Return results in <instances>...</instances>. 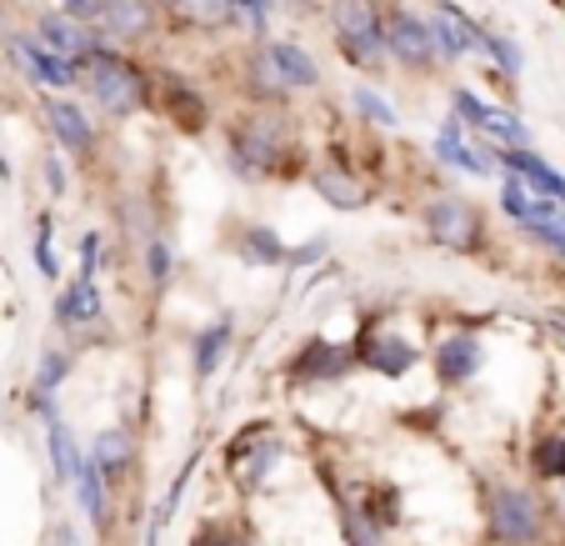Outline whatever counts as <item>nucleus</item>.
I'll use <instances>...</instances> for the list:
<instances>
[{
  "instance_id": "1",
  "label": "nucleus",
  "mask_w": 565,
  "mask_h": 546,
  "mask_svg": "<svg viewBox=\"0 0 565 546\" xmlns=\"http://www.w3.org/2000/svg\"><path fill=\"white\" fill-rule=\"evenodd\" d=\"M221 161L241 186H290L306 181L316 156L290 111L241 106L221 120Z\"/></svg>"
},
{
  "instance_id": "2",
  "label": "nucleus",
  "mask_w": 565,
  "mask_h": 546,
  "mask_svg": "<svg viewBox=\"0 0 565 546\" xmlns=\"http://www.w3.org/2000/svg\"><path fill=\"white\" fill-rule=\"evenodd\" d=\"M75 91L86 96V106L96 116L116 120H140L146 111H156V81H150V65L130 51H116V45H100L86 65H81V81Z\"/></svg>"
},
{
  "instance_id": "3",
  "label": "nucleus",
  "mask_w": 565,
  "mask_h": 546,
  "mask_svg": "<svg viewBox=\"0 0 565 546\" xmlns=\"http://www.w3.org/2000/svg\"><path fill=\"white\" fill-rule=\"evenodd\" d=\"M290 456H296V447H290L286 431L270 417H256V421H246V427H235V437L225 441V451H221V466H225L231 492L241 496V502H256L290 466Z\"/></svg>"
},
{
  "instance_id": "4",
  "label": "nucleus",
  "mask_w": 565,
  "mask_h": 546,
  "mask_svg": "<svg viewBox=\"0 0 565 546\" xmlns=\"http://www.w3.org/2000/svg\"><path fill=\"white\" fill-rule=\"evenodd\" d=\"M320 21L331 31V51L351 65L355 81L391 75V55H385V0H326Z\"/></svg>"
},
{
  "instance_id": "5",
  "label": "nucleus",
  "mask_w": 565,
  "mask_h": 546,
  "mask_svg": "<svg viewBox=\"0 0 565 546\" xmlns=\"http://www.w3.org/2000/svg\"><path fill=\"white\" fill-rule=\"evenodd\" d=\"M345 342H351V351H355V371H371V376H381V381H406V376L426 361V346L395 322L391 311H365Z\"/></svg>"
},
{
  "instance_id": "6",
  "label": "nucleus",
  "mask_w": 565,
  "mask_h": 546,
  "mask_svg": "<svg viewBox=\"0 0 565 546\" xmlns=\"http://www.w3.org/2000/svg\"><path fill=\"white\" fill-rule=\"evenodd\" d=\"M416 221L430 246L450 251V256H486L491 251V216L460 191H430L416 206Z\"/></svg>"
},
{
  "instance_id": "7",
  "label": "nucleus",
  "mask_w": 565,
  "mask_h": 546,
  "mask_svg": "<svg viewBox=\"0 0 565 546\" xmlns=\"http://www.w3.org/2000/svg\"><path fill=\"white\" fill-rule=\"evenodd\" d=\"M480 512L495 546H541L545 542V506L525 482L491 476L480 486Z\"/></svg>"
},
{
  "instance_id": "8",
  "label": "nucleus",
  "mask_w": 565,
  "mask_h": 546,
  "mask_svg": "<svg viewBox=\"0 0 565 546\" xmlns=\"http://www.w3.org/2000/svg\"><path fill=\"white\" fill-rule=\"evenodd\" d=\"M385 55H391V71L411 86H426L440 75V55L430 45V25L426 11L411 6V0H385Z\"/></svg>"
},
{
  "instance_id": "9",
  "label": "nucleus",
  "mask_w": 565,
  "mask_h": 546,
  "mask_svg": "<svg viewBox=\"0 0 565 546\" xmlns=\"http://www.w3.org/2000/svg\"><path fill=\"white\" fill-rule=\"evenodd\" d=\"M355 376V351L345 336L331 332H310L300 336L296 346L280 361V381L290 391H331V386H345Z\"/></svg>"
},
{
  "instance_id": "10",
  "label": "nucleus",
  "mask_w": 565,
  "mask_h": 546,
  "mask_svg": "<svg viewBox=\"0 0 565 546\" xmlns=\"http://www.w3.org/2000/svg\"><path fill=\"white\" fill-rule=\"evenodd\" d=\"M306 186L326 206H331V211H341V216H355V211H365V206L375 201V176L361 171V161H355L341 140H335V146H326V156H316V161H310Z\"/></svg>"
},
{
  "instance_id": "11",
  "label": "nucleus",
  "mask_w": 565,
  "mask_h": 546,
  "mask_svg": "<svg viewBox=\"0 0 565 546\" xmlns=\"http://www.w3.org/2000/svg\"><path fill=\"white\" fill-rule=\"evenodd\" d=\"M426 361H430V376H436V391H446V397H450V391L476 386V376L486 371L491 351H486L480 332H470V326H446V332L430 342Z\"/></svg>"
},
{
  "instance_id": "12",
  "label": "nucleus",
  "mask_w": 565,
  "mask_h": 546,
  "mask_svg": "<svg viewBox=\"0 0 565 546\" xmlns=\"http://www.w3.org/2000/svg\"><path fill=\"white\" fill-rule=\"evenodd\" d=\"M41 120H45V136H51V146L61 150L65 161H96L100 150V126L96 116H90L86 101L75 96H41Z\"/></svg>"
},
{
  "instance_id": "13",
  "label": "nucleus",
  "mask_w": 565,
  "mask_h": 546,
  "mask_svg": "<svg viewBox=\"0 0 565 546\" xmlns=\"http://www.w3.org/2000/svg\"><path fill=\"white\" fill-rule=\"evenodd\" d=\"M150 81H156V111L166 116V126H175L181 136H205V130L215 126L211 96L195 86L191 75H181V71H150Z\"/></svg>"
},
{
  "instance_id": "14",
  "label": "nucleus",
  "mask_w": 565,
  "mask_h": 546,
  "mask_svg": "<svg viewBox=\"0 0 565 546\" xmlns=\"http://www.w3.org/2000/svg\"><path fill=\"white\" fill-rule=\"evenodd\" d=\"M51 326L65 336H81L86 342L90 332H106V291H100V281H61L51 296Z\"/></svg>"
},
{
  "instance_id": "15",
  "label": "nucleus",
  "mask_w": 565,
  "mask_h": 546,
  "mask_svg": "<svg viewBox=\"0 0 565 546\" xmlns=\"http://www.w3.org/2000/svg\"><path fill=\"white\" fill-rule=\"evenodd\" d=\"M426 25H430V45H436V55H440V71L446 65H460V61H470L476 55V45H480V15H470L460 0H430L426 6Z\"/></svg>"
},
{
  "instance_id": "16",
  "label": "nucleus",
  "mask_w": 565,
  "mask_h": 546,
  "mask_svg": "<svg viewBox=\"0 0 565 546\" xmlns=\"http://www.w3.org/2000/svg\"><path fill=\"white\" fill-rule=\"evenodd\" d=\"M430 156H436V166H446L450 176H470V181H491V176H501L495 161H491V150L480 146V140L450 116L440 120V130L430 136Z\"/></svg>"
},
{
  "instance_id": "17",
  "label": "nucleus",
  "mask_w": 565,
  "mask_h": 546,
  "mask_svg": "<svg viewBox=\"0 0 565 546\" xmlns=\"http://www.w3.org/2000/svg\"><path fill=\"white\" fill-rule=\"evenodd\" d=\"M160 11L156 0H106V15H100V41L116 45V51L136 55L140 45H150L160 35Z\"/></svg>"
},
{
  "instance_id": "18",
  "label": "nucleus",
  "mask_w": 565,
  "mask_h": 546,
  "mask_svg": "<svg viewBox=\"0 0 565 546\" xmlns=\"http://www.w3.org/2000/svg\"><path fill=\"white\" fill-rule=\"evenodd\" d=\"M235 96L256 111H290L296 106V96L280 86V75L270 71L260 45H241V55H235Z\"/></svg>"
},
{
  "instance_id": "19",
  "label": "nucleus",
  "mask_w": 565,
  "mask_h": 546,
  "mask_svg": "<svg viewBox=\"0 0 565 546\" xmlns=\"http://www.w3.org/2000/svg\"><path fill=\"white\" fill-rule=\"evenodd\" d=\"M25 31H31L35 41L45 45V51H55L61 61H71L75 71H81V65H86L90 55L100 51V45H106V41H100V31H86V25L65 21L55 6H41V11L31 15V25H25Z\"/></svg>"
},
{
  "instance_id": "20",
  "label": "nucleus",
  "mask_w": 565,
  "mask_h": 546,
  "mask_svg": "<svg viewBox=\"0 0 565 546\" xmlns=\"http://www.w3.org/2000/svg\"><path fill=\"white\" fill-rule=\"evenodd\" d=\"M260 51H266L270 71L280 75V86H286L290 96H310V91L326 86V71H320L316 51H310L306 41H296V35H266Z\"/></svg>"
},
{
  "instance_id": "21",
  "label": "nucleus",
  "mask_w": 565,
  "mask_h": 546,
  "mask_svg": "<svg viewBox=\"0 0 565 546\" xmlns=\"http://www.w3.org/2000/svg\"><path fill=\"white\" fill-rule=\"evenodd\" d=\"M90 461H96V472H100V482L116 492V486H126L130 482V472H136V431L126 427V421H116V427H100L96 437H90Z\"/></svg>"
},
{
  "instance_id": "22",
  "label": "nucleus",
  "mask_w": 565,
  "mask_h": 546,
  "mask_svg": "<svg viewBox=\"0 0 565 546\" xmlns=\"http://www.w3.org/2000/svg\"><path fill=\"white\" fill-rule=\"evenodd\" d=\"M231 256L246 271H280L286 266V241L266 221H241L231 231Z\"/></svg>"
},
{
  "instance_id": "23",
  "label": "nucleus",
  "mask_w": 565,
  "mask_h": 546,
  "mask_svg": "<svg viewBox=\"0 0 565 546\" xmlns=\"http://www.w3.org/2000/svg\"><path fill=\"white\" fill-rule=\"evenodd\" d=\"M185 546H260V526L241 506L231 512H201L185 536Z\"/></svg>"
},
{
  "instance_id": "24",
  "label": "nucleus",
  "mask_w": 565,
  "mask_h": 546,
  "mask_svg": "<svg viewBox=\"0 0 565 546\" xmlns=\"http://www.w3.org/2000/svg\"><path fill=\"white\" fill-rule=\"evenodd\" d=\"M65 492L75 496V512L90 522V532L106 536V526H110V486L100 482L96 461H90L86 447H81V461H75V476H71V486H65Z\"/></svg>"
},
{
  "instance_id": "25",
  "label": "nucleus",
  "mask_w": 565,
  "mask_h": 546,
  "mask_svg": "<svg viewBox=\"0 0 565 546\" xmlns=\"http://www.w3.org/2000/svg\"><path fill=\"white\" fill-rule=\"evenodd\" d=\"M231 342H235V316H231V311H225V316H215V322H205V326H195V336H191V376L201 386L215 381V371L225 366Z\"/></svg>"
},
{
  "instance_id": "26",
  "label": "nucleus",
  "mask_w": 565,
  "mask_h": 546,
  "mask_svg": "<svg viewBox=\"0 0 565 546\" xmlns=\"http://www.w3.org/2000/svg\"><path fill=\"white\" fill-rule=\"evenodd\" d=\"M476 55L486 61V71H491V75H501L505 86H515V81L525 75V51H521V41H511L505 31H491V25H480Z\"/></svg>"
},
{
  "instance_id": "27",
  "label": "nucleus",
  "mask_w": 565,
  "mask_h": 546,
  "mask_svg": "<svg viewBox=\"0 0 565 546\" xmlns=\"http://www.w3.org/2000/svg\"><path fill=\"white\" fill-rule=\"evenodd\" d=\"M345 96H351V116L361 120L365 130H401V111H395V101L385 96L375 81H355Z\"/></svg>"
},
{
  "instance_id": "28",
  "label": "nucleus",
  "mask_w": 565,
  "mask_h": 546,
  "mask_svg": "<svg viewBox=\"0 0 565 546\" xmlns=\"http://www.w3.org/2000/svg\"><path fill=\"white\" fill-rule=\"evenodd\" d=\"M476 140H486L491 150H525L531 146V126L521 120L515 106H495L491 101V111H486V120H480Z\"/></svg>"
},
{
  "instance_id": "29",
  "label": "nucleus",
  "mask_w": 565,
  "mask_h": 546,
  "mask_svg": "<svg viewBox=\"0 0 565 546\" xmlns=\"http://www.w3.org/2000/svg\"><path fill=\"white\" fill-rule=\"evenodd\" d=\"M525 472H531V482H545V486L565 482V431H541L525 447Z\"/></svg>"
},
{
  "instance_id": "30",
  "label": "nucleus",
  "mask_w": 565,
  "mask_h": 546,
  "mask_svg": "<svg viewBox=\"0 0 565 546\" xmlns=\"http://www.w3.org/2000/svg\"><path fill=\"white\" fill-rule=\"evenodd\" d=\"M75 461H81V441H75V431H71V421H51L45 427V466H51V482L61 486H71V476H75Z\"/></svg>"
},
{
  "instance_id": "31",
  "label": "nucleus",
  "mask_w": 565,
  "mask_h": 546,
  "mask_svg": "<svg viewBox=\"0 0 565 546\" xmlns=\"http://www.w3.org/2000/svg\"><path fill=\"white\" fill-rule=\"evenodd\" d=\"M75 371V351L61 342H45L41 351H35V371H31V391H41V397H61V386L71 381Z\"/></svg>"
},
{
  "instance_id": "32",
  "label": "nucleus",
  "mask_w": 565,
  "mask_h": 546,
  "mask_svg": "<svg viewBox=\"0 0 565 546\" xmlns=\"http://www.w3.org/2000/svg\"><path fill=\"white\" fill-rule=\"evenodd\" d=\"M140 266H146V286H150V296H166L171 291V281H175V266H181V256H175V241L166 237V231H156V237L140 246Z\"/></svg>"
},
{
  "instance_id": "33",
  "label": "nucleus",
  "mask_w": 565,
  "mask_h": 546,
  "mask_svg": "<svg viewBox=\"0 0 565 546\" xmlns=\"http://www.w3.org/2000/svg\"><path fill=\"white\" fill-rule=\"evenodd\" d=\"M280 0H231V35H241L246 45H260L270 31V21H276Z\"/></svg>"
},
{
  "instance_id": "34",
  "label": "nucleus",
  "mask_w": 565,
  "mask_h": 546,
  "mask_svg": "<svg viewBox=\"0 0 565 546\" xmlns=\"http://www.w3.org/2000/svg\"><path fill=\"white\" fill-rule=\"evenodd\" d=\"M31 266L45 286H61V256H55V211L35 216V241H31Z\"/></svg>"
},
{
  "instance_id": "35",
  "label": "nucleus",
  "mask_w": 565,
  "mask_h": 546,
  "mask_svg": "<svg viewBox=\"0 0 565 546\" xmlns=\"http://www.w3.org/2000/svg\"><path fill=\"white\" fill-rule=\"evenodd\" d=\"M181 31H195V35H205V41L231 35V0H185Z\"/></svg>"
},
{
  "instance_id": "36",
  "label": "nucleus",
  "mask_w": 565,
  "mask_h": 546,
  "mask_svg": "<svg viewBox=\"0 0 565 546\" xmlns=\"http://www.w3.org/2000/svg\"><path fill=\"white\" fill-rule=\"evenodd\" d=\"M195 466H201V451H191V456L175 466V476H171V486H166V496H160L150 512L160 516V522L171 526L175 522V512H181V502H185V492H191V476H195Z\"/></svg>"
},
{
  "instance_id": "37",
  "label": "nucleus",
  "mask_w": 565,
  "mask_h": 546,
  "mask_svg": "<svg viewBox=\"0 0 565 546\" xmlns=\"http://www.w3.org/2000/svg\"><path fill=\"white\" fill-rule=\"evenodd\" d=\"M446 106H450L446 116H450V120H460V126H466L470 136H476L480 120H486V111H491V101L476 96L470 86H450V91H446Z\"/></svg>"
},
{
  "instance_id": "38",
  "label": "nucleus",
  "mask_w": 565,
  "mask_h": 546,
  "mask_svg": "<svg viewBox=\"0 0 565 546\" xmlns=\"http://www.w3.org/2000/svg\"><path fill=\"white\" fill-rule=\"evenodd\" d=\"M35 176H41V191L51 196V201H61V196H71V176H65V156L55 146H45L41 156H35Z\"/></svg>"
},
{
  "instance_id": "39",
  "label": "nucleus",
  "mask_w": 565,
  "mask_h": 546,
  "mask_svg": "<svg viewBox=\"0 0 565 546\" xmlns=\"http://www.w3.org/2000/svg\"><path fill=\"white\" fill-rule=\"evenodd\" d=\"M75 276L81 281H100V266H106V237L100 231H81V241H75Z\"/></svg>"
},
{
  "instance_id": "40",
  "label": "nucleus",
  "mask_w": 565,
  "mask_h": 546,
  "mask_svg": "<svg viewBox=\"0 0 565 546\" xmlns=\"http://www.w3.org/2000/svg\"><path fill=\"white\" fill-rule=\"evenodd\" d=\"M326 256H331V237L316 231V237L300 241V246H286V271H316Z\"/></svg>"
},
{
  "instance_id": "41",
  "label": "nucleus",
  "mask_w": 565,
  "mask_h": 546,
  "mask_svg": "<svg viewBox=\"0 0 565 546\" xmlns=\"http://www.w3.org/2000/svg\"><path fill=\"white\" fill-rule=\"evenodd\" d=\"M55 11H61L65 21L86 25V31H100V15H106V0H55Z\"/></svg>"
},
{
  "instance_id": "42",
  "label": "nucleus",
  "mask_w": 565,
  "mask_h": 546,
  "mask_svg": "<svg viewBox=\"0 0 565 546\" xmlns=\"http://www.w3.org/2000/svg\"><path fill=\"white\" fill-rule=\"evenodd\" d=\"M156 11H160V21H166V31H181L185 25V0H156Z\"/></svg>"
},
{
  "instance_id": "43",
  "label": "nucleus",
  "mask_w": 565,
  "mask_h": 546,
  "mask_svg": "<svg viewBox=\"0 0 565 546\" xmlns=\"http://www.w3.org/2000/svg\"><path fill=\"white\" fill-rule=\"evenodd\" d=\"M45 546H81V532H75V522H55L51 536H45Z\"/></svg>"
},
{
  "instance_id": "44",
  "label": "nucleus",
  "mask_w": 565,
  "mask_h": 546,
  "mask_svg": "<svg viewBox=\"0 0 565 546\" xmlns=\"http://www.w3.org/2000/svg\"><path fill=\"white\" fill-rule=\"evenodd\" d=\"M545 326H551V332L565 342V311H545Z\"/></svg>"
},
{
  "instance_id": "45",
  "label": "nucleus",
  "mask_w": 565,
  "mask_h": 546,
  "mask_svg": "<svg viewBox=\"0 0 565 546\" xmlns=\"http://www.w3.org/2000/svg\"><path fill=\"white\" fill-rule=\"evenodd\" d=\"M15 176H11V156H6V146H0V186H11Z\"/></svg>"
}]
</instances>
